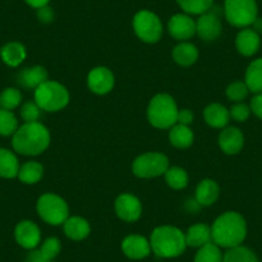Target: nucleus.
<instances>
[{"instance_id": "obj_1", "label": "nucleus", "mask_w": 262, "mask_h": 262, "mask_svg": "<svg viewBox=\"0 0 262 262\" xmlns=\"http://www.w3.org/2000/svg\"><path fill=\"white\" fill-rule=\"evenodd\" d=\"M212 242L220 248H234L242 246L247 236V223L238 212L223 213L211 226Z\"/></svg>"}, {"instance_id": "obj_2", "label": "nucleus", "mask_w": 262, "mask_h": 262, "mask_svg": "<svg viewBox=\"0 0 262 262\" xmlns=\"http://www.w3.org/2000/svg\"><path fill=\"white\" fill-rule=\"evenodd\" d=\"M50 144V133L42 123L29 122L18 127L13 134L12 145L24 156L41 155Z\"/></svg>"}, {"instance_id": "obj_3", "label": "nucleus", "mask_w": 262, "mask_h": 262, "mask_svg": "<svg viewBox=\"0 0 262 262\" xmlns=\"http://www.w3.org/2000/svg\"><path fill=\"white\" fill-rule=\"evenodd\" d=\"M150 248L156 256L162 258H173L185 251V234L175 226L163 225L153 230L149 239Z\"/></svg>"}, {"instance_id": "obj_4", "label": "nucleus", "mask_w": 262, "mask_h": 262, "mask_svg": "<svg viewBox=\"0 0 262 262\" xmlns=\"http://www.w3.org/2000/svg\"><path fill=\"white\" fill-rule=\"evenodd\" d=\"M178 105L171 95L158 94L148 105V120L157 128H171L178 123Z\"/></svg>"}, {"instance_id": "obj_5", "label": "nucleus", "mask_w": 262, "mask_h": 262, "mask_svg": "<svg viewBox=\"0 0 262 262\" xmlns=\"http://www.w3.org/2000/svg\"><path fill=\"white\" fill-rule=\"evenodd\" d=\"M35 102L41 110L57 112L70 102V93L62 84L47 80L35 89Z\"/></svg>"}, {"instance_id": "obj_6", "label": "nucleus", "mask_w": 262, "mask_h": 262, "mask_svg": "<svg viewBox=\"0 0 262 262\" xmlns=\"http://www.w3.org/2000/svg\"><path fill=\"white\" fill-rule=\"evenodd\" d=\"M36 210L40 217L50 225H60L70 217L69 206L63 198L53 193L42 194L37 200Z\"/></svg>"}, {"instance_id": "obj_7", "label": "nucleus", "mask_w": 262, "mask_h": 262, "mask_svg": "<svg viewBox=\"0 0 262 262\" xmlns=\"http://www.w3.org/2000/svg\"><path fill=\"white\" fill-rule=\"evenodd\" d=\"M224 12L231 26L248 27L256 21L258 7L256 0H225Z\"/></svg>"}, {"instance_id": "obj_8", "label": "nucleus", "mask_w": 262, "mask_h": 262, "mask_svg": "<svg viewBox=\"0 0 262 262\" xmlns=\"http://www.w3.org/2000/svg\"><path fill=\"white\" fill-rule=\"evenodd\" d=\"M133 26H134V31L138 37L145 42L153 44L162 37V22L158 18L157 14L150 11L138 12L133 21Z\"/></svg>"}, {"instance_id": "obj_9", "label": "nucleus", "mask_w": 262, "mask_h": 262, "mask_svg": "<svg viewBox=\"0 0 262 262\" xmlns=\"http://www.w3.org/2000/svg\"><path fill=\"white\" fill-rule=\"evenodd\" d=\"M168 168V158L162 153L148 152L139 156L133 163V172L138 178L150 179L163 175Z\"/></svg>"}, {"instance_id": "obj_10", "label": "nucleus", "mask_w": 262, "mask_h": 262, "mask_svg": "<svg viewBox=\"0 0 262 262\" xmlns=\"http://www.w3.org/2000/svg\"><path fill=\"white\" fill-rule=\"evenodd\" d=\"M115 210L121 220L133 223L142 216V203L133 194H121L115 202Z\"/></svg>"}, {"instance_id": "obj_11", "label": "nucleus", "mask_w": 262, "mask_h": 262, "mask_svg": "<svg viewBox=\"0 0 262 262\" xmlns=\"http://www.w3.org/2000/svg\"><path fill=\"white\" fill-rule=\"evenodd\" d=\"M14 238L22 248L32 251L40 244L41 233H40V229L36 224L25 220L17 224L16 229H14Z\"/></svg>"}, {"instance_id": "obj_12", "label": "nucleus", "mask_w": 262, "mask_h": 262, "mask_svg": "<svg viewBox=\"0 0 262 262\" xmlns=\"http://www.w3.org/2000/svg\"><path fill=\"white\" fill-rule=\"evenodd\" d=\"M115 76L107 67H95L88 75V86L93 93L104 95L113 89Z\"/></svg>"}, {"instance_id": "obj_13", "label": "nucleus", "mask_w": 262, "mask_h": 262, "mask_svg": "<svg viewBox=\"0 0 262 262\" xmlns=\"http://www.w3.org/2000/svg\"><path fill=\"white\" fill-rule=\"evenodd\" d=\"M168 32L173 39L180 41L190 39L196 32L195 21L189 14H175L168 21Z\"/></svg>"}, {"instance_id": "obj_14", "label": "nucleus", "mask_w": 262, "mask_h": 262, "mask_svg": "<svg viewBox=\"0 0 262 262\" xmlns=\"http://www.w3.org/2000/svg\"><path fill=\"white\" fill-rule=\"evenodd\" d=\"M195 25L196 34L200 35L201 39L205 41H212V40L217 39L221 34V29H223L220 18L213 12H206V13L201 14Z\"/></svg>"}, {"instance_id": "obj_15", "label": "nucleus", "mask_w": 262, "mask_h": 262, "mask_svg": "<svg viewBox=\"0 0 262 262\" xmlns=\"http://www.w3.org/2000/svg\"><path fill=\"white\" fill-rule=\"evenodd\" d=\"M121 248H122L125 256L131 259L145 258V257L149 256L150 251H152L149 241L144 236L137 235V234L126 236L122 241Z\"/></svg>"}, {"instance_id": "obj_16", "label": "nucleus", "mask_w": 262, "mask_h": 262, "mask_svg": "<svg viewBox=\"0 0 262 262\" xmlns=\"http://www.w3.org/2000/svg\"><path fill=\"white\" fill-rule=\"evenodd\" d=\"M219 145L226 155H236L244 145V137L238 127H228L221 131Z\"/></svg>"}, {"instance_id": "obj_17", "label": "nucleus", "mask_w": 262, "mask_h": 262, "mask_svg": "<svg viewBox=\"0 0 262 262\" xmlns=\"http://www.w3.org/2000/svg\"><path fill=\"white\" fill-rule=\"evenodd\" d=\"M235 45L238 52L244 57H251L256 54L261 45L259 35L252 29H244L236 35Z\"/></svg>"}, {"instance_id": "obj_18", "label": "nucleus", "mask_w": 262, "mask_h": 262, "mask_svg": "<svg viewBox=\"0 0 262 262\" xmlns=\"http://www.w3.org/2000/svg\"><path fill=\"white\" fill-rule=\"evenodd\" d=\"M48 80V72L42 66L24 69L17 76V82L26 89H36Z\"/></svg>"}, {"instance_id": "obj_19", "label": "nucleus", "mask_w": 262, "mask_h": 262, "mask_svg": "<svg viewBox=\"0 0 262 262\" xmlns=\"http://www.w3.org/2000/svg\"><path fill=\"white\" fill-rule=\"evenodd\" d=\"M220 195V188L217 183L211 179H205L196 186L195 201L201 206H211L217 201Z\"/></svg>"}, {"instance_id": "obj_20", "label": "nucleus", "mask_w": 262, "mask_h": 262, "mask_svg": "<svg viewBox=\"0 0 262 262\" xmlns=\"http://www.w3.org/2000/svg\"><path fill=\"white\" fill-rule=\"evenodd\" d=\"M186 246L194 247V248H201L205 244L212 242V234L211 228L207 224H196L188 229V233L185 234Z\"/></svg>"}, {"instance_id": "obj_21", "label": "nucleus", "mask_w": 262, "mask_h": 262, "mask_svg": "<svg viewBox=\"0 0 262 262\" xmlns=\"http://www.w3.org/2000/svg\"><path fill=\"white\" fill-rule=\"evenodd\" d=\"M64 234L72 241H82L90 234V224L79 216L69 217L63 224Z\"/></svg>"}, {"instance_id": "obj_22", "label": "nucleus", "mask_w": 262, "mask_h": 262, "mask_svg": "<svg viewBox=\"0 0 262 262\" xmlns=\"http://www.w3.org/2000/svg\"><path fill=\"white\" fill-rule=\"evenodd\" d=\"M0 57L9 67H17L26 58V49L21 42H8L0 49Z\"/></svg>"}, {"instance_id": "obj_23", "label": "nucleus", "mask_w": 262, "mask_h": 262, "mask_svg": "<svg viewBox=\"0 0 262 262\" xmlns=\"http://www.w3.org/2000/svg\"><path fill=\"white\" fill-rule=\"evenodd\" d=\"M205 120L210 126L215 128L225 127L230 120V113L224 107L223 104L219 103H212L205 110Z\"/></svg>"}, {"instance_id": "obj_24", "label": "nucleus", "mask_w": 262, "mask_h": 262, "mask_svg": "<svg viewBox=\"0 0 262 262\" xmlns=\"http://www.w3.org/2000/svg\"><path fill=\"white\" fill-rule=\"evenodd\" d=\"M168 138H170L171 144L180 149L190 147L194 142L193 131L189 128V126L181 125V123H176L170 128Z\"/></svg>"}, {"instance_id": "obj_25", "label": "nucleus", "mask_w": 262, "mask_h": 262, "mask_svg": "<svg viewBox=\"0 0 262 262\" xmlns=\"http://www.w3.org/2000/svg\"><path fill=\"white\" fill-rule=\"evenodd\" d=\"M19 162L16 155L6 148H0V178L13 179L18 176Z\"/></svg>"}, {"instance_id": "obj_26", "label": "nucleus", "mask_w": 262, "mask_h": 262, "mask_svg": "<svg viewBox=\"0 0 262 262\" xmlns=\"http://www.w3.org/2000/svg\"><path fill=\"white\" fill-rule=\"evenodd\" d=\"M172 58L178 64L189 67L198 59V49L195 45L190 42H181L173 48Z\"/></svg>"}, {"instance_id": "obj_27", "label": "nucleus", "mask_w": 262, "mask_h": 262, "mask_svg": "<svg viewBox=\"0 0 262 262\" xmlns=\"http://www.w3.org/2000/svg\"><path fill=\"white\" fill-rule=\"evenodd\" d=\"M246 85L249 92L259 94L262 93V58L254 59L246 71Z\"/></svg>"}, {"instance_id": "obj_28", "label": "nucleus", "mask_w": 262, "mask_h": 262, "mask_svg": "<svg viewBox=\"0 0 262 262\" xmlns=\"http://www.w3.org/2000/svg\"><path fill=\"white\" fill-rule=\"evenodd\" d=\"M44 175V167L36 161H29L19 167L18 179L25 184H36Z\"/></svg>"}, {"instance_id": "obj_29", "label": "nucleus", "mask_w": 262, "mask_h": 262, "mask_svg": "<svg viewBox=\"0 0 262 262\" xmlns=\"http://www.w3.org/2000/svg\"><path fill=\"white\" fill-rule=\"evenodd\" d=\"M223 262H259L257 256L252 249L247 247L238 246L234 248H229L224 253Z\"/></svg>"}, {"instance_id": "obj_30", "label": "nucleus", "mask_w": 262, "mask_h": 262, "mask_svg": "<svg viewBox=\"0 0 262 262\" xmlns=\"http://www.w3.org/2000/svg\"><path fill=\"white\" fill-rule=\"evenodd\" d=\"M224 254L221 248L213 242L201 247L194 257V262H223Z\"/></svg>"}, {"instance_id": "obj_31", "label": "nucleus", "mask_w": 262, "mask_h": 262, "mask_svg": "<svg viewBox=\"0 0 262 262\" xmlns=\"http://www.w3.org/2000/svg\"><path fill=\"white\" fill-rule=\"evenodd\" d=\"M178 4L188 14H203L210 11L213 0H178Z\"/></svg>"}, {"instance_id": "obj_32", "label": "nucleus", "mask_w": 262, "mask_h": 262, "mask_svg": "<svg viewBox=\"0 0 262 262\" xmlns=\"http://www.w3.org/2000/svg\"><path fill=\"white\" fill-rule=\"evenodd\" d=\"M166 183L168 184V186H171L172 189H183L188 185V173L185 170L180 167H168L167 171L165 172Z\"/></svg>"}, {"instance_id": "obj_33", "label": "nucleus", "mask_w": 262, "mask_h": 262, "mask_svg": "<svg viewBox=\"0 0 262 262\" xmlns=\"http://www.w3.org/2000/svg\"><path fill=\"white\" fill-rule=\"evenodd\" d=\"M18 130V121L12 111L0 108V135L9 137Z\"/></svg>"}, {"instance_id": "obj_34", "label": "nucleus", "mask_w": 262, "mask_h": 262, "mask_svg": "<svg viewBox=\"0 0 262 262\" xmlns=\"http://www.w3.org/2000/svg\"><path fill=\"white\" fill-rule=\"evenodd\" d=\"M22 102V94L16 88H7L0 93V108L12 111L18 107Z\"/></svg>"}, {"instance_id": "obj_35", "label": "nucleus", "mask_w": 262, "mask_h": 262, "mask_svg": "<svg viewBox=\"0 0 262 262\" xmlns=\"http://www.w3.org/2000/svg\"><path fill=\"white\" fill-rule=\"evenodd\" d=\"M249 89L246 85V82L242 81H235L233 84H230L226 89V95L230 100L236 103H241L242 100L246 99L247 95H248Z\"/></svg>"}, {"instance_id": "obj_36", "label": "nucleus", "mask_w": 262, "mask_h": 262, "mask_svg": "<svg viewBox=\"0 0 262 262\" xmlns=\"http://www.w3.org/2000/svg\"><path fill=\"white\" fill-rule=\"evenodd\" d=\"M60 248H62V246H60L59 239L52 236V238H48L47 241L41 244L39 251L41 252V254L45 257V258L53 261V259L59 254Z\"/></svg>"}, {"instance_id": "obj_37", "label": "nucleus", "mask_w": 262, "mask_h": 262, "mask_svg": "<svg viewBox=\"0 0 262 262\" xmlns=\"http://www.w3.org/2000/svg\"><path fill=\"white\" fill-rule=\"evenodd\" d=\"M21 117L26 123L37 122L41 117V108L36 104V102H27L21 108Z\"/></svg>"}, {"instance_id": "obj_38", "label": "nucleus", "mask_w": 262, "mask_h": 262, "mask_svg": "<svg viewBox=\"0 0 262 262\" xmlns=\"http://www.w3.org/2000/svg\"><path fill=\"white\" fill-rule=\"evenodd\" d=\"M230 113V117L234 118L238 122H244V121L248 120L249 115H251V108L248 107L244 103H236L229 111Z\"/></svg>"}, {"instance_id": "obj_39", "label": "nucleus", "mask_w": 262, "mask_h": 262, "mask_svg": "<svg viewBox=\"0 0 262 262\" xmlns=\"http://www.w3.org/2000/svg\"><path fill=\"white\" fill-rule=\"evenodd\" d=\"M37 18L42 24H50L54 19V11L49 6L41 7L37 9Z\"/></svg>"}, {"instance_id": "obj_40", "label": "nucleus", "mask_w": 262, "mask_h": 262, "mask_svg": "<svg viewBox=\"0 0 262 262\" xmlns=\"http://www.w3.org/2000/svg\"><path fill=\"white\" fill-rule=\"evenodd\" d=\"M249 108H251V112H253L257 117L262 120V93L252 98L251 107Z\"/></svg>"}, {"instance_id": "obj_41", "label": "nucleus", "mask_w": 262, "mask_h": 262, "mask_svg": "<svg viewBox=\"0 0 262 262\" xmlns=\"http://www.w3.org/2000/svg\"><path fill=\"white\" fill-rule=\"evenodd\" d=\"M193 121V113H191L190 110H181L179 111L178 113V123H181V125H186L191 123Z\"/></svg>"}, {"instance_id": "obj_42", "label": "nucleus", "mask_w": 262, "mask_h": 262, "mask_svg": "<svg viewBox=\"0 0 262 262\" xmlns=\"http://www.w3.org/2000/svg\"><path fill=\"white\" fill-rule=\"evenodd\" d=\"M25 262H52V261L48 258H45L39 249H32V251L27 254L26 261Z\"/></svg>"}, {"instance_id": "obj_43", "label": "nucleus", "mask_w": 262, "mask_h": 262, "mask_svg": "<svg viewBox=\"0 0 262 262\" xmlns=\"http://www.w3.org/2000/svg\"><path fill=\"white\" fill-rule=\"evenodd\" d=\"M27 4H29L30 7H32V8H41V7H45L49 4L50 0H25Z\"/></svg>"}, {"instance_id": "obj_44", "label": "nucleus", "mask_w": 262, "mask_h": 262, "mask_svg": "<svg viewBox=\"0 0 262 262\" xmlns=\"http://www.w3.org/2000/svg\"><path fill=\"white\" fill-rule=\"evenodd\" d=\"M252 26H253V29H252V30H254L257 34H258V35L262 34V18H258V17H257L256 21L252 24Z\"/></svg>"}]
</instances>
